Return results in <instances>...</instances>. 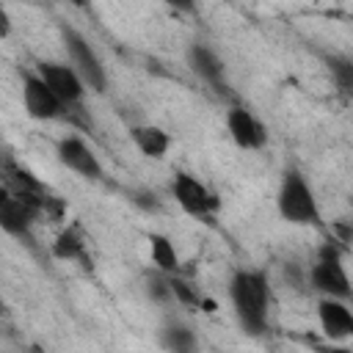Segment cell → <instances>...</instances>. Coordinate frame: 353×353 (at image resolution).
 I'll list each match as a JSON object with an SVG mask.
<instances>
[{"instance_id": "cell-13", "label": "cell", "mask_w": 353, "mask_h": 353, "mask_svg": "<svg viewBox=\"0 0 353 353\" xmlns=\"http://www.w3.org/2000/svg\"><path fill=\"white\" fill-rule=\"evenodd\" d=\"M130 138H132V143L141 149V154H146V157H152V160L165 157V152H168V146H171L168 132L160 130V127H154V124L132 127V130H130Z\"/></svg>"}, {"instance_id": "cell-7", "label": "cell", "mask_w": 353, "mask_h": 353, "mask_svg": "<svg viewBox=\"0 0 353 353\" xmlns=\"http://www.w3.org/2000/svg\"><path fill=\"white\" fill-rule=\"evenodd\" d=\"M171 193H174L176 204H179L188 215H193V218L210 221V218L215 215V210H218V199H215L193 174H188V171H179V174L174 176Z\"/></svg>"}, {"instance_id": "cell-3", "label": "cell", "mask_w": 353, "mask_h": 353, "mask_svg": "<svg viewBox=\"0 0 353 353\" xmlns=\"http://www.w3.org/2000/svg\"><path fill=\"white\" fill-rule=\"evenodd\" d=\"M309 284H312V290H317L320 295H328V298L347 301L353 295V287H350V279H347V270L342 265L336 245L325 243L320 248V256L309 270Z\"/></svg>"}, {"instance_id": "cell-18", "label": "cell", "mask_w": 353, "mask_h": 353, "mask_svg": "<svg viewBox=\"0 0 353 353\" xmlns=\"http://www.w3.org/2000/svg\"><path fill=\"white\" fill-rule=\"evenodd\" d=\"M146 295H149L152 301H157V303L171 301V298H174V290H171V276L154 268V270L146 276Z\"/></svg>"}, {"instance_id": "cell-12", "label": "cell", "mask_w": 353, "mask_h": 353, "mask_svg": "<svg viewBox=\"0 0 353 353\" xmlns=\"http://www.w3.org/2000/svg\"><path fill=\"white\" fill-rule=\"evenodd\" d=\"M188 66L193 74H199L210 88H215L218 94L226 91V69L223 61L204 44H190L188 50Z\"/></svg>"}, {"instance_id": "cell-15", "label": "cell", "mask_w": 353, "mask_h": 353, "mask_svg": "<svg viewBox=\"0 0 353 353\" xmlns=\"http://www.w3.org/2000/svg\"><path fill=\"white\" fill-rule=\"evenodd\" d=\"M149 256H152V265L168 276L179 273V256H176V248L174 243L165 237V234H149Z\"/></svg>"}, {"instance_id": "cell-1", "label": "cell", "mask_w": 353, "mask_h": 353, "mask_svg": "<svg viewBox=\"0 0 353 353\" xmlns=\"http://www.w3.org/2000/svg\"><path fill=\"white\" fill-rule=\"evenodd\" d=\"M229 301L234 309L237 323L245 334L256 336L268 331V306H270V287L265 273L259 270H237L229 281Z\"/></svg>"}, {"instance_id": "cell-10", "label": "cell", "mask_w": 353, "mask_h": 353, "mask_svg": "<svg viewBox=\"0 0 353 353\" xmlns=\"http://www.w3.org/2000/svg\"><path fill=\"white\" fill-rule=\"evenodd\" d=\"M226 130H229L232 141L240 149H262L268 143V130L245 108H229V113H226Z\"/></svg>"}, {"instance_id": "cell-8", "label": "cell", "mask_w": 353, "mask_h": 353, "mask_svg": "<svg viewBox=\"0 0 353 353\" xmlns=\"http://www.w3.org/2000/svg\"><path fill=\"white\" fill-rule=\"evenodd\" d=\"M36 72H39V77L72 108V105H77L80 99H83V94H85V80L80 77V72L69 63H52V61H41L39 66H36Z\"/></svg>"}, {"instance_id": "cell-6", "label": "cell", "mask_w": 353, "mask_h": 353, "mask_svg": "<svg viewBox=\"0 0 353 353\" xmlns=\"http://www.w3.org/2000/svg\"><path fill=\"white\" fill-rule=\"evenodd\" d=\"M47 201H39V199H30V196H22L6 188L0 199V226L14 237H28V229L44 212Z\"/></svg>"}, {"instance_id": "cell-21", "label": "cell", "mask_w": 353, "mask_h": 353, "mask_svg": "<svg viewBox=\"0 0 353 353\" xmlns=\"http://www.w3.org/2000/svg\"><path fill=\"white\" fill-rule=\"evenodd\" d=\"M69 6H74V8H88L91 6V0H66Z\"/></svg>"}, {"instance_id": "cell-14", "label": "cell", "mask_w": 353, "mask_h": 353, "mask_svg": "<svg viewBox=\"0 0 353 353\" xmlns=\"http://www.w3.org/2000/svg\"><path fill=\"white\" fill-rule=\"evenodd\" d=\"M52 256L55 259H66V262H74V259H85V234L77 223L66 226L55 243H52Z\"/></svg>"}, {"instance_id": "cell-16", "label": "cell", "mask_w": 353, "mask_h": 353, "mask_svg": "<svg viewBox=\"0 0 353 353\" xmlns=\"http://www.w3.org/2000/svg\"><path fill=\"white\" fill-rule=\"evenodd\" d=\"M160 342L163 347L168 350H176V353H185V350H193L196 347V336L188 325L182 323H168L163 331H160Z\"/></svg>"}, {"instance_id": "cell-20", "label": "cell", "mask_w": 353, "mask_h": 353, "mask_svg": "<svg viewBox=\"0 0 353 353\" xmlns=\"http://www.w3.org/2000/svg\"><path fill=\"white\" fill-rule=\"evenodd\" d=\"M165 3L176 11H193L196 8V0H165Z\"/></svg>"}, {"instance_id": "cell-2", "label": "cell", "mask_w": 353, "mask_h": 353, "mask_svg": "<svg viewBox=\"0 0 353 353\" xmlns=\"http://www.w3.org/2000/svg\"><path fill=\"white\" fill-rule=\"evenodd\" d=\"M276 207L287 223H295V226H317L320 223V207H317L314 190L309 188L306 176L295 168H287L281 174Z\"/></svg>"}, {"instance_id": "cell-17", "label": "cell", "mask_w": 353, "mask_h": 353, "mask_svg": "<svg viewBox=\"0 0 353 353\" xmlns=\"http://www.w3.org/2000/svg\"><path fill=\"white\" fill-rule=\"evenodd\" d=\"M328 72L336 83V88L347 97H353V58L350 55H328L325 58Z\"/></svg>"}, {"instance_id": "cell-4", "label": "cell", "mask_w": 353, "mask_h": 353, "mask_svg": "<svg viewBox=\"0 0 353 353\" xmlns=\"http://www.w3.org/2000/svg\"><path fill=\"white\" fill-rule=\"evenodd\" d=\"M61 36H63V47H66L69 63L80 72V77L85 80V85L94 88V91H105L108 74H105V66H102L99 55L94 52V47H91L74 28H63Z\"/></svg>"}, {"instance_id": "cell-9", "label": "cell", "mask_w": 353, "mask_h": 353, "mask_svg": "<svg viewBox=\"0 0 353 353\" xmlns=\"http://www.w3.org/2000/svg\"><path fill=\"white\" fill-rule=\"evenodd\" d=\"M55 154H58V163L66 165L69 171H74L77 176L83 179H91L97 182L102 176V163L97 160V154L88 149L85 141H80L77 135H66L58 141L55 146Z\"/></svg>"}, {"instance_id": "cell-11", "label": "cell", "mask_w": 353, "mask_h": 353, "mask_svg": "<svg viewBox=\"0 0 353 353\" xmlns=\"http://www.w3.org/2000/svg\"><path fill=\"white\" fill-rule=\"evenodd\" d=\"M317 320L320 328L328 339H347L353 336V309L342 298H328L323 295L317 303Z\"/></svg>"}, {"instance_id": "cell-19", "label": "cell", "mask_w": 353, "mask_h": 353, "mask_svg": "<svg viewBox=\"0 0 353 353\" xmlns=\"http://www.w3.org/2000/svg\"><path fill=\"white\" fill-rule=\"evenodd\" d=\"M171 290H174V298H176L182 306H193V309L201 306V295H199L196 287H193L190 281H185L179 273L171 276Z\"/></svg>"}, {"instance_id": "cell-5", "label": "cell", "mask_w": 353, "mask_h": 353, "mask_svg": "<svg viewBox=\"0 0 353 353\" xmlns=\"http://www.w3.org/2000/svg\"><path fill=\"white\" fill-rule=\"evenodd\" d=\"M22 102H25L28 116L36 119V121H52V119H61L69 110V105L39 77V72L36 74H30V72L22 74Z\"/></svg>"}]
</instances>
